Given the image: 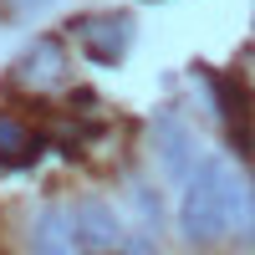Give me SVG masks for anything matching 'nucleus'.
<instances>
[{"mask_svg":"<svg viewBox=\"0 0 255 255\" xmlns=\"http://www.w3.org/2000/svg\"><path fill=\"white\" fill-rule=\"evenodd\" d=\"M41 133L36 128H26L20 118H10V113H0V168H10V174H20V168H31L36 158H41Z\"/></svg>","mask_w":255,"mask_h":255,"instance_id":"5","label":"nucleus"},{"mask_svg":"<svg viewBox=\"0 0 255 255\" xmlns=\"http://www.w3.org/2000/svg\"><path fill=\"white\" fill-rule=\"evenodd\" d=\"M153 138H158V148H163V168L174 179H184L189 184V174H194V138H189V128L174 118V113H163L158 123H153Z\"/></svg>","mask_w":255,"mask_h":255,"instance_id":"6","label":"nucleus"},{"mask_svg":"<svg viewBox=\"0 0 255 255\" xmlns=\"http://www.w3.org/2000/svg\"><path fill=\"white\" fill-rule=\"evenodd\" d=\"M245 230L255 225V194L245 174L230 158H199V168L189 174L184 184V199H179V230L189 245H215L225 240L230 230Z\"/></svg>","mask_w":255,"mask_h":255,"instance_id":"1","label":"nucleus"},{"mask_svg":"<svg viewBox=\"0 0 255 255\" xmlns=\"http://www.w3.org/2000/svg\"><path fill=\"white\" fill-rule=\"evenodd\" d=\"M36 250L41 255H67L72 250V215H41V225H36Z\"/></svg>","mask_w":255,"mask_h":255,"instance_id":"7","label":"nucleus"},{"mask_svg":"<svg viewBox=\"0 0 255 255\" xmlns=\"http://www.w3.org/2000/svg\"><path fill=\"white\" fill-rule=\"evenodd\" d=\"M61 77H67V41H61V36H36L31 46L15 56V82L31 87V92L56 87Z\"/></svg>","mask_w":255,"mask_h":255,"instance_id":"4","label":"nucleus"},{"mask_svg":"<svg viewBox=\"0 0 255 255\" xmlns=\"http://www.w3.org/2000/svg\"><path fill=\"white\" fill-rule=\"evenodd\" d=\"M72 240L87 255H108L123 245V220L113 215L108 199H77L72 204Z\"/></svg>","mask_w":255,"mask_h":255,"instance_id":"2","label":"nucleus"},{"mask_svg":"<svg viewBox=\"0 0 255 255\" xmlns=\"http://www.w3.org/2000/svg\"><path fill=\"white\" fill-rule=\"evenodd\" d=\"M72 36H77V46L87 51L92 61L113 67V61H123L128 41H133V20H128V15H82L72 26Z\"/></svg>","mask_w":255,"mask_h":255,"instance_id":"3","label":"nucleus"},{"mask_svg":"<svg viewBox=\"0 0 255 255\" xmlns=\"http://www.w3.org/2000/svg\"><path fill=\"white\" fill-rule=\"evenodd\" d=\"M10 10H36V5H46V0H5Z\"/></svg>","mask_w":255,"mask_h":255,"instance_id":"8","label":"nucleus"}]
</instances>
